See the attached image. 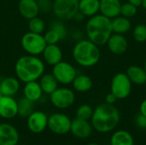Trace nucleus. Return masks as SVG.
Segmentation results:
<instances>
[{
  "label": "nucleus",
  "instance_id": "f257e3e1",
  "mask_svg": "<svg viewBox=\"0 0 146 145\" xmlns=\"http://www.w3.org/2000/svg\"><path fill=\"white\" fill-rule=\"evenodd\" d=\"M44 62L36 56H21L15 62V72L17 79L23 83L37 81L44 73Z\"/></svg>",
  "mask_w": 146,
  "mask_h": 145
},
{
  "label": "nucleus",
  "instance_id": "f03ea898",
  "mask_svg": "<svg viewBox=\"0 0 146 145\" xmlns=\"http://www.w3.org/2000/svg\"><path fill=\"white\" fill-rule=\"evenodd\" d=\"M92 127L102 133L115 129L120 121V112L112 104L103 103L98 105L92 116Z\"/></svg>",
  "mask_w": 146,
  "mask_h": 145
},
{
  "label": "nucleus",
  "instance_id": "7ed1b4c3",
  "mask_svg": "<svg viewBox=\"0 0 146 145\" xmlns=\"http://www.w3.org/2000/svg\"><path fill=\"white\" fill-rule=\"evenodd\" d=\"M86 32L88 39L97 45L106 44L113 33L111 19L101 14L90 17L86 24Z\"/></svg>",
  "mask_w": 146,
  "mask_h": 145
},
{
  "label": "nucleus",
  "instance_id": "20e7f679",
  "mask_svg": "<svg viewBox=\"0 0 146 145\" xmlns=\"http://www.w3.org/2000/svg\"><path fill=\"white\" fill-rule=\"evenodd\" d=\"M72 55L77 64L84 68H91L99 62L101 51L98 45L89 39H83L74 46Z\"/></svg>",
  "mask_w": 146,
  "mask_h": 145
},
{
  "label": "nucleus",
  "instance_id": "39448f33",
  "mask_svg": "<svg viewBox=\"0 0 146 145\" xmlns=\"http://www.w3.org/2000/svg\"><path fill=\"white\" fill-rule=\"evenodd\" d=\"M22 49L32 56H38L42 54L45 46L47 45L45 39L42 34L32 32H26L21 39Z\"/></svg>",
  "mask_w": 146,
  "mask_h": 145
},
{
  "label": "nucleus",
  "instance_id": "423d86ee",
  "mask_svg": "<svg viewBox=\"0 0 146 145\" xmlns=\"http://www.w3.org/2000/svg\"><path fill=\"white\" fill-rule=\"evenodd\" d=\"M52 9L59 20L74 19V15L79 12V0H55Z\"/></svg>",
  "mask_w": 146,
  "mask_h": 145
},
{
  "label": "nucleus",
  "instance_id": "0eeeda50",
  "mask_svg": "<svg viewBox=\"0 0 146 145\" xmlns=\"http://www.w3.org/2000/svg\"><path fill=\"white\" fill-rule=\"evenodd\" d=\"M132 91V82L125 73H116L111 80L110 92H112L117 99H125L129 97Z\"/></svg>",
  "mask_w": 146,
  "mask_h": 145
},
{
  "label": "nucleus",
  "instance_id": "6e6552de",
  "mask_svg": "<svg viewBox=\"0 0 146 145\" xmlns=\"http://www.w3.org/2000/svg\"><path fill=\"white\" fill-rule=\"evenodd\" d=\"M52 74L58 83L67 85L72 84L73 80L77 75V71L75 68L69 62L61 61L53 66Z\"/></svg>",
  "mask_w": 146,
  "mask_h": 145
},
{
  "label": "nucleus",
  "instance_id": "1a4fd4ad",
  "mask_svg": "<svg viewBox=\"0 0 146 145\" xmlns=\"http://www.w3.org/2000/svg\"><path fill=\"white\" fill-rule=\"evenodd\" d=\"M75 94L69 88H57L50 94L51 103L58 109H68L74 104Z\"/></svg>",
  "mask_w": 146,
  "mask_h": 145
},
{
  "label": "nucleus",
  "instance_id": "9d476101",
  "mask_svg": "<svg viewBox=\"0 0 146 145\" xmlns=\"http://www.w3.org/2000/svg\"><path fill=\"white\" fill-rule=\"evenodd\" d=\"M72 121L70 118L61 113H56L48 118V127L54 133L64 135L70 132Z\"/></svg>",
  "mask_w": 146,
  "mask_h": 145
},
{
  "label": "nucleus",
  "instance_id": "9b49d317",
  "mask_svg": "<svg viewBox=\"0 0 146 145\" xmlns=\"http://www.w3.org/2000/svg\"><path fill=\"white\" fill-rule=\"evenodd\" d=\"M48 126V117L42 111H33L27 117V126L33 133H40Z\"/></svg>",
  "mask_w": 146,
  "mask_h": 145
},
{
  "label": "nucleus",
  "instance_id": "f8f14e48",
  "mask_svg": "<svg viewBox=\"0 0 146 145\" xmlns=\"http://www.w3.org/2000/svg\"><path fill=\"white\" fill-rule=\"evenodd\" d=\"M17 115V102L13 98V97L2 96L0 97V116L3 119H12Z\"/></svg>",
  "mask_w": 146,
  "mask_h": 145
},
{
  "label": "nucleus",
  "instance_id": "ddd939ff",
  "mask_svg": "<svg viewBox=\"0 0 146 145\" xmlns=\"http://www.w3.org/2000/svg\"><path fill=\"white\" fill-rule=\"evenodd\" d=\"M19 133L15 126L8 123L0 124V145H16Z\"/></svg>",
  "mask_w": 146,
  "mask_h": 145
},
{
  "label": "nucleus",
  "instance_id": "4468645a",
  "mask_svg": "<svg viewBox=\"0 0 146 145\" xmlns=\"http://www.w3.org/2000/svg\"><path fill=\"white\" fill-rule=\"evenodd\" d=\"M106 44L110 51L115 55H121L125 53L128 48L127 39L122 34L119 33H112Z\"/></svg>",
  "mask_w": 146,
  "mask_h": 145
},
{
  "label": "nucleus",
  "instance_id": "2eb2a0df",
  "mask_svg": "<svg viewBox=\"0 0 146 145\" xmlns=\"http://www.w3.org/2000/svg\"><path fill=\"white\" fill-rule=\"evenodd\" d=\"M92 131V126L88 121L75 118L71 122L70 132L79 138H86L91 136Z\"/></svg>",
  "mask_w": 146,
  "mask_h": 145
},
{
  "label": "nucleus",
  "instance_id": "dca6fc26",
  "mask_svg": "<svg viewBox=\"0 0 146 145\" xmlns=\"http://www.w3.org/2000/svg\"><path fill=\"white\" fill-rule=\"evenodd\" d=\"M121 3L120 0H100L99 12L101 15L113 19L121 15Z\"/></svg>",
  "mask_w": 146,
  "mask_h": 145
},
{
  "label": "nucleus",
  "instance_id": "f3484780",
  "mask_svg": "<svg viewBox=\"0 0 146 145\" xmlns=\"http://www.w3.org/2000/svg\"><path fill=\"white\" fill-rule=\"evenodd\" d=\"M18 10L21 15L27 20L38 16L40 12L37 0H20L18 3Z\"/></svg>",
  "mask_w": 146,
  "mask_h": 145
},
{
  "label": "nucleus",
  "instance_id": "a211bd4d",
  "mask_svg": "<svg viewBox=\"0 0 146 145\" xmlns=\"http://www.w3.org/2000/svg\"><path fill=\"white\" fill-rule=\"evenodd\" d=\"M42 55L44 62L50 66L57 64L62 59V51L57 44H47Z\"/></svg>",
  "mask_w": 146,
  "mask_h": 145
},
{
  "label": "nucleus",
  "instance_id": "6ab92c4d",
  "mask_svg": "<svg viewBox=\"0 0 146 145\" xmlns=\"http://www.w3.org/2000/svg\"><path fill=\"white\" fill-rule=\"evenodd\" d=\"M20 90V80L15 77H6L0 82V91L3 96L13 97Z\"/></svg>",
  "mask_w": 146,
  "mask_h": 145
},
{
  "label": "nucleus",
  "instance_id": "aec40b11",
  "mask_svg": "<svg viewBox=\"0 0 146 145\" xmlns=\"http://www.w3.org/2000/svg\"><path fill=\"white\" fill-rule=\"evenodd\" d=\"M43 93L44 92L41 89V86L37 81L27 82L25 84V86L23 88L24 97L34 103L41 98Z\"/></svg>",
  "mask_w": 146,
  "mask_h": 145
},
{
  "label": "nucleus",
  "instance_id": "412c9836",
  "mask_svg": "<svg viewBox=\"0 0 146 145\" xmlns=\"http://www.w3.org/2000/svg\"><path fill=\"white\" fill-rule=\"evenodd\" d=\"M127 75L132 84L142 85L146 83V73L144 68L137 65H132L127 69Z\"/></svg>",
  "mask_w": 146,
  "mask_h": 145
},
{
  "label": "nucleus",
  "instance_id": "4be33fe9",
  "mask_svg": "<svg viewBox=\"0 0 146 145\" xmlns=\"http://www.w3.org/2000/svg\"><path fill=\"white\" fill-rule=\"evenodd\" d=\"M100 0H79V11L85 16L92 17L99 12Z\"/></svg>",
  "mask_w": 146,
  "mask_h": 145
},
{
  "label": "nucleus",
  "instance_id": "5701e85b",
  "mask_svg": "<svg viewBox=\"0 0 146 145\" xmlns=\"http://www.w3.org/2000/svg\"><path fill=\"white\" fill-rule=\"evenodd\" d=\"M74 89L78 92H87L89 91L93 85L92 79L86 74H77L74 79L72 82Z\"/></svg>",
  "mask_w": 146,
  "mask_h": 145
},
{
  "label": "nucleus",
  "instance_id": "b1692460",
  "mask_svg": "<svg viewBox=\"0 0 146 145\" xmlns=\"http://www.w3.org/2000/svg\"><path fill=\"white\" fill-rule=\"evenodd\" d=\"M39 85L44 93L50 95L58 88V82L52 73L43 74L39 79Z\"/></svg>",
  "mask_w": 146,
  "mask_h": 145
},
{
  "label": "nucleus",
  "instance_id": "393cba45",
  "mask_svg": "<svg viewBox=\"0 0 146 145\" xmlns=\"http://www.w3.org/2000/svg\"><path fill=\"white\" fill-rule=\"evenodd\" d=\"M110 145H134V139L130 132L120 130L112 135Z\"/></svg>",
  "mask_w": 146,
  "mask_h": 145
},
{
  "label": "nucleus",
  "instance_id": "a878e982",
  "mask_svg": "<svg viewBox=\"0 0 146 145\" xmlns=\"http://www.w3.org/2000/svg\"><path fill=\"white\" fill-rule=\"evenodd\" d=\"M112 23V30L115 33L123 34L127 32L132 26V24L129 21V18L124 17V16H116L111 20Z\"/></svg>",
  "mask_w": 146,
  "mask_h": 145
},
{
  "label": "nucleus",
  "instance_id": "bb28decb",
  "mask_svg": "<svg viewBox=\"0 0 146 145\" xmlns=\"http://www.w3.org/2000/svg\"><path fill=\"white\" fill-rule=\"evenodd\" d=\"M18 115L21 117H28L34 111V102L26 98L25 97L17 102Z\"/></svg>",
  "mask_w": 146,
  "mask_h": 145
},
{
  "label": "nucleus",
  "instance_id": "cd10ccee",
  "mask_svg": "<svg viewBox=\"0 0 146 145\" xmlns=\"http://www.w3.org/2000/svg\"><path fill=\"white\" fill-rule=\"evenodd\" d=\"M28 28H29V32L42 34V32L45 29V23L41 18L36 16L29 20Z\"/></svg>",
  "mask_w": 146,
  "mask_h": 145
},
{
  "label": "nucleus",
  "instance_id": "c85d7f7f",
  "mask_svg": "<svg viewBox=\"0 0 146 145\" xmlns=\"http://www.w3.org/2000/svg\"><path fill=\"white\" fill-rule=\"evenodd\" d=\"M92 114H93V109L90 105L82 104L78 108L76 111V117L81 120L88 121L89 119L92 118Z\"/></svg>",
  "mask_w": 146,
  "mask_h": 145
},
{
  "label": "nucleus",
  "instance_id": "c756f323",
  "mask_svg": "<svg viewBox=\"0 0 146 145\" xmlns=\"http://www.w3.org/2000/svg\"><path fill=\"white\" fill-rule=\"evenodd\" d=\"M133 38L139 43H144L146 41V25L139 24L133 29Z\"/></svg>",
  "mask_w": 146,
  "mask_h": 145
},
{
  "label": "nucleus",
  "instance_id": "7c9ffc66",
  "mask_svg": "<svg viewBox=\"0 0 146 145\" xmlns=\"http://www.w3.org/2000/svg\"><path fill=\"white\" fill-rule=\"evenodd\" d=\"M138 12V7L134 6L133 4L130 3H126L121 4V15L124 17L127 18H131L133 17Z\"/></svg>",
  "mask_w": 146,
  "mask_h": 145
},
{
  "label": "nucleus",
  "instance_id": "2f4dec72",
  "mask_svg": "<svg viewBox=\"0 0 146 145\" xmlns=\"http://www.w3.org/2000/svg\"><path fill=\"white\" fill-rule=\"evenodd\" d=\"M50 28L55 30L61 36L62 39H64L66 38V36H67V29H66L65 25L62 21V20L52 21L50 23Z\"/></svg>",
  "mask_w": 146,
  "mask_h": 145
},
{
  "label": "nucleus",
  "instance_id": "473e14b6",
  "mask_svg": "<svg viewBox=\"0 0 146 145\" xmlns=\"http://www.w3.org/2000/svg\"><path fill=\"white\" fill-rule=\"evenodd\" d=\"M44 38L45 39V42L47 44H57V43L62 40L61 36L53 29H49L48 32H45L44 35Z\"/></svg>",
  "mask_w": 146,
  "mask_h": 145
},
{
  "label": "nucleus",
  "instance_id": "72a5a7b5",
  "mask_svg": "<svg viewBox=\"0 0 146 145\" xmlns=\"http://www.w3.org/2000/svg\"><path fill=\"white\" fill-rule=\"evenodd\" d=\"M39 11L41 12H47L52 9L53 3H51L50 0H37Z\"/></svg>",
  "mask_w": 146,
  "mask_h": 145
},
{
  "label": "nucleus",
  "instance_id": "f704fd0d",
  "mask_svg": "<svg viewBox=\"0 0 146 145\" xmlns=\"http://www.w3.org/2000/svg\"><path fill=\"white\" fill-rule=\"evenodd\" d=\"M136 126L140 129H146V116L143 115L142 114H139L137 115L135 120Z\"/></svg>",
  "mask_w": 146,
  "mask_h": 145
},
{
  "label": "nucleus",
  "instance_id": "c9c22d12",
  "mask_svg": "<svg viewBox=\"0 0 146 145\" xmlns=\"http://www.w3.org/2000/svg\"><path fill=\"white\" fill-rule=\"evenodd\" d=\"M116 100H117V97H116L112 92L109 93V94L106 96V97H105L106 103H108V104H112V105H114V103L116 102Z\"/></svg>",
  "mask_w": 146,
  "mask_h": 145
},
{
  "label": "nucleus",
  "instance_id": "e433bc0d",
  "mask_svg": "<svg viewBox=\"0 0 146 145\" xmlns=\"http://www.w3.org/2000/svg\"><path fill=\"white\" fill-rule=\"evenodd\" d=\"M139 109H140V114H142L143 115L146 116V99H145L141 103L140 107H139Z\"/></svg>",
  "mask_w": 146,
  "mask_h": 145
},
{
  "label": "nucleus",
  "instance_id": "4c0bfd02",
  "mask_svg": "<svg viewBox=\"0 0 146 145\" xmlns=\"http://www.w3.org/2000/svg\"><path fill=\"white\" fill-rule=\"evenodd\" d=\"M127 1H128V3L133 4L136 7H139L142 5V0H127Z\"/></svg>",
  "mask_w": 146,
  "mask_h": 145
},
{
  "label": "nucleus",
  "instance_id": "58836bf2",
  "mask_svg": "<svg viewBox=\"0 0 146 145\" xmlns=\"http://www.w3.org/2000/svg\"><path fill=\"white\" fill-rule=\"evenodd\" d=\"M84 17H85V15H82L80 11L74 15V19H75L77 21H81L83 19H84Z\"/></svg>",
  "mask_w": 146,
  "mask_h": 145
},
{
  "label": "nucleus",
  "instance_id": "ea45409f",
  "mask_svg": "<svg viewBox=\"0 0 146 145\" xmlns=\"http://www.w3.org/2000/svg\"><path fill=\"white\" fill-rule=\"evenodd\" d=\"M145 9H146V0H142V5H141Z\"/></svg>",
  "mask_w": 146,
  "mask_h": 145
},
{
  "label": "nucleus",
  "instance_id": "a19ab883",
  "mask_svg": "<svg viewBox=\"0 0 146 145\" xmlns=\"http://www.w3.org/2000/svg\"><path fill=\"white\" fill-rule=\"evenodd\" d=\"M144 69H145V71L146 73V59L145 61V64H144Z\"/></svg>",
  "mask_w": 146,
  "mask_h": 145
},
{
  "label": "nucleus",
  "instance_id": "79ce46f5",
  "mask_svg": "<svg viewBox=\"0 0 146 145\" xmlns=\"http://www.w3.org/2000/svg\"><path fill=\"white\" fill-rule=\"evenodd\" d=\"M87 145H99V144H95V143H92V144H87Z\"/></svg>",
  "mask_w": 146,
  "mask_h": 145
},
{
  "label": "nucleus",
  "instance_id": "37998d69",
  "mask_svg": "<svg viewBox=\"0 0 146 145\" xmlns=\"http://www.w3.org/2000/svg\"><path fill=\"white\" fill-rule=\"evenodd\" d=\"M2 96H3V94H2V92H1V91H0V97H1Z\"/></svg>",
  "mask_w": 146,
  "mask_h": 145
}]
</instances>
